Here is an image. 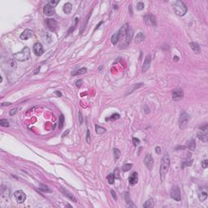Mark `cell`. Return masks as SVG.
<instances>
[{"instance_id": "4316f807", "label": "cell", "mask_w": 208, "mask_h": 208, "mask_svg": "<svg viewBox=\"0 0 208 208\" xmlns=\"http://www.w3.org/2000/svg\"><path fill=\"white\" fill-rule=\"evenodd\" d=\"M87 72V68H80L79 70L76 71L74 72H72V76H77V75H81V74H85Z\"/></svg>"}, {"instance_id": "cb8c5ba5", "label": "cell", "mask_w": 208, "mask_h": 208, "mask_svg": "<svg viewBox=\"0 0 208 208\" xmlns=\"http://www.w3.org/2000/svg\"><path fill=\"white\" fill-rule=\"evenodd\" d=\"M63 10H64V13H66V14H70V12H72V5L70 3H65V4L64 5Z\"/></svg>"}, {"instance_id": "b9f144b4", "label": "cell", "mask_w": 208, "mask_h": 208, "mask_svg": "<svg viewBox=\"0 0 208 208\" xmlns=\"http://www.w3.org/2000/svg\"><path fill=\"white\" fill-rule=\"evenodd\" d=\"M133 145H135V146H137V145H139V144L141 143V141H140L139 139H138V138L133 137Z\"/></svg>"}, {"instance_id": "5bb4252c", "label": "cell", "mask_w": 208, "mask_h": 208, "mask_svg": "<svg viewBox=\"0 0 208 208\" xmlns=\"http://www.w3.org/2000/svg\"><path fill=\"white\" fill-rule=\"evenodd\" d=\"M33 51H34V54H35L37 56H41V55L44 53V50H43L42 46H41V44L39 42L35 43V45L33 46Z\"/></svg>"}, {"instance_id": "2e32d148", "label": "cell", "mask_w": 208, "mask_h": 208, "mask_svg": "<svg viewBox=\"0 0 208 208\" xmlns=\"http://www.w3.org/2000/svg\"><path fill=\"white\" fill-rule=\"evenodd\" d=\"M137 181H138V174H137V172H134L132 173V175L129 176V182L131 185H134L137 183Z\"/></svg>"}, {"instance_id": "ab89813d", "label": "cell", "mask_w": 208, "mask_h": 208, "mask_svg": "<svg viewBox=\"0 0 208 208\" xmlns=\"http://www.w3.org/2000/svg\"><path fill=\"white\" fill-rule=\"evenodd\" d=\"M89 16H90V13L89 14V15L87 16V18L85 19V23L84 22V24H83V25H82V27H81V33H82L83 29H84L85 28V26H86V24H87V22L89 21Z\"/></svg>"}, {"instance_id": "ba28073f", "label": "cell", "mask_w": 208, "mask_h": 208, "mask_svg": "<svg viewBox=\"0 0 208 208\" xmlns=\"http://www.w3.org/2000/svg\"><path fill=\"white\" fill-rule=\"evenodd\" d=\"M184 97V92L181 89H176L172 93V98L174 101H180Z\"/></svg>"}, {"instance_id": "30bf717a", "label": "cell", "mask_w": 208, "mask_h": 208, "mask_svg": "<svg viewBox=\"0 0 208 208\" xmlns=\"http://www.w3.org/2000/svg\"><path fill=\"white\" fill-rule=\"evenodd\" d=\"M14 194H15V197H16V199L17 201V202H19V203H23L25 201V199H26L25 193H24L22 190H20H20H16Z\"/></svg>"}, {"instance_id": "f907efd6", "label": "cell", "mask_w": 208, "mask_h": 208, "mask_svg": "<svg viewBox=\"0 0 208 208\" xmlns=\"http://www.w3.org/2000/svg\"><path fill=\"white\" fill-rule=\"evenodd\" d=\"M102 23H103V21H100V22L98 23V25H97V26H96V28H95V29H94V31H95V30H97V29H98V28H99V26H100V25H102Z\"/></svg>"}, {"instance_id": "836d02e7", "label": "cell", "mask_w": 208, "mask_h": 208, "mask_svg": "<svg viewBox=\"0 0 208 208\" xmlns=\"http://www.w3.org/2000/svg\"><path fill=\"white\" fill-rule=\"evenodd\" d=\"M64 123V117L63 115H61L60 116V120H59V128H60V129H62V128H63Z\"/></svg>"}, {"instance_id": "ee69618b", "label": "cell", "mask_w": 208, "mask_h": 208, "mask_svg": "<svg viewBox=\"0 0 208 208\" xmlns=\"http://www.w3.org/2000/svg\"><path fill=\"white\" fill-rule=\"evenodd\" d=\"M202 167L203 168H206L208 167V160L207 159H205V160H203L202 162Z\"/></svg>"}, {"instance_id": "8fae6325", "label": "cell", "mask_w": 208, "mask_h": 208, "mask_svg": "<svg viewBox=\"0 0 208 208\" xmlns=\"http://www.w3.org/2000/svg\"><path fill=\"white\" fill-rule=\"evenodd\" d=\"M144 164L148 169L151 170L154 166V159L151 154H147L144 159Z\"/></svg>"}, {"instance_id": "4fadbf2b", "label": "cell", "mask_w": 208, "mask_h": 208, "mask_svg": "<svg viewBox=\"0 0 208 208\" xmlns=\"http://www.w3.org/2000/svg\"><path fill=\"white\" fill-rule=\"evenodd\" d=\"M43 13H44L46 16H53V15H55V8H53V7L50 6L49 4L45 5L44 8H43Z\"/></svg>"}, {"instance_id": "d590c367", "label": "cell", "mask_w": 208, "mask_h": 208, "mask_svg": "<svg viewBox=\"0 0 208 208\" xmlns=\"http://www.w3.org/2000/svg\"><path fill=\"white\" fill-rule=\"evenodd\" d=\"M78 22H79V19L77 18H76L75 19V24H74V25H73V27H72V29H69V31H68V34H70L72 32H73V30L76 29V27H77V24H78Z\"/></svg>"}, {"instance_id": "7bdbcfd3", "label": "cell", "mask_w": 208, "mask_h": 208, "mask_svg": "<svg viewBox=\"0 0 208 208\" xmlns=\"http://www.w3.org/2000/svg\"><path fill=\"white\" fill-rule=\"evenodd\" d=\"M86 141H87L88 144H90L91 140H90V135H89V130L87 129V132H86Z\"/></svg>"}, {"instance_id": "44dd1931", "label": "cell", "mask_w": 208, "mask_h": 208, "mask_svg": "<svg viewBox=\"0 0 208 208\" xmlns=\"http://www.w3.org/2000/svg\"><path fill=\"white\" fill-rule=\"evenodd\" d=\"M124 200H125V202L126 203L128 204V206H133V207H136V206L134 205V204L133 203V202H132V200L130 198V195H129V193H128V192H125L124 193Z\"/></svg>"}, {"instance_id": "3957f363", "label": "cell", "mask_w": 208, "mask_h": 208, "mask_svg": "<svg viewBox=\"0 0 208 208\" xmlns=\"http://www.w3.org/2000/svg\"><path fill=\"white\" fill-rule=\"evenodd\" d=\"M174 12L179 16H183L187 12V7L182 1H176L172 4Z\"/></svg>"}, {"instance_id": "9a60e30c", "label": "cell", "mask_w": 208, "mask_h": 208, "mask_svg": "<svg viewBox=\"0 0 208 208\" xmlns=\"http://www.w3.org/2000/svg\"><path fill=\"white\" fill-rule=\"evenodd\" d=\"M33 35V30H31V29H25L24 32L20 34V39H22V40H28L29 38H30V37H32Z\"/></svg>"}, {"instance_id": "74e56055", "label": "cell", "mask_w": 208, "mask_h": 208, "mask_svg": "<svg viewBox=\"0 0 208 208\" xmlns=\"http://www.w3.org/2000/svg\"><path fill=\"white\" fill-rule=\"evenodd\" d=\"M120 117V114L115 113V114H113L112 116H111V117H110V120H117V119H119Z\"/></svg>"}, {"instance_id": "d6986e66", "label": "cell", "mask_w": 208, "mask_h": 208, "mask_svg": "<svg viewBox=\"0 0 208 208\" xmlns=\"http://www.w3.org/2000/svg\"><path fill=\"white\" fill-rule=\"evenodd\" d=\"M189 46L190 48L195 52V53L197 54H198L200 53V51H201V48H200V46L198 44H197V42H194V41H192V42H190L189 43Z\"/></svg>"}, {"instance_id": "484cf974", "label": "cell", "mask_w": 208, "mask_h": 208, "mask_svg": "<svg viewBox=\"0 0 208 208\" xmlns=\"http://www.w3.org/2000/svg\"><path fill=\"white\" fill-rule=\"evenodd\" d=\"M198 198L201 202H203L207 198V193L206 190H201L198 193Z\"/></svg>"}, {"instance_id": "60d3db41", "label": "cell", "mask_w": 208, "mask_h": 208, "mask_svg": "<svg viewBox=\"0 0 208 208\" xmlns=\"http://www.w3.org/2000/svg\"><path fill=\"white\" fill-rule=\"evenodd\" d=\"M60 3V1H59V0H57V1H53V0H50V1H49L48 2V4H49L50 6H51V7H53V8H55V6H56L58 3Z\"/></svg>"}, {"instance_id": "6da1fadb", "label": "cell", "mask_w": 208, "mask_h": 208, "mask_svg": "<svg viewBox=\"0 0 208 208\" xmlns=\"http://www.w3.org/2000/svg\"><path fill=\"white\" fill-rule=\"evenodd\" d=\"M170 168V159L168 153H165L161 159V164H160V179L161 181H164L165 176Z\"/></svg>"}, {"instance_id": "603a6c76", "label": "cell", "mask_w": 208, "mask_h": 208, "mask_svg": "<svg viewBox=\"0 0 208 208\" xmlns=\"http://www.w3.org/2000/svg\"><path fill=\"white\" fill-rule=\"evenodd\" d=\"M142 85H143L142 83H139V84H135V85H132L131 87H130L129 89H128V91H127V93H126V94L128 95V94H129V93H133V91L136 90L137 89L141 87V86H142Z\"/></svg>"}, {"instance_id": "8d00e7d4", "label": "cell", "mask_w": 208, "mask_h": 208, "mask_svg": "<svg viewBox=\"0 0 208 208\" xmlns=\"http://www.w3.org/2000/svg\"><path fill=\"white\" fill-rule=\"evenodd\" d=\"M137 9L139 10V11H141V10L144 9V3L142 2H139L137 3Z\"/></svg>"}, {"instance_id": "c3c4849f", "label": "cell", "mask_w": 208, "mask_h": 208, "mask_svg": "<svg viewBox=\"0 0 208 208\" xmlns=\"http://www.w3.org/2000/svg\"><path fill=\"white\" fill-rule=\"evenodd\" d=\"M17 112V109L15 108V109H12L11 111H10V115L11 116H13V115H15V114Z\"/></svg>"}, {"instance_id": "e0dca14e", "label": "cell", "mask_w": 208, "mask_h": 208, "mask_svg": "<svg viewBox=\"0 0 208 208\" xmlns=\"http://www.w3.org/2000/svg\"><path fill=\"white\" fill-rule=\"evenodd\" d=\"M192 162L193 159H191V154H188V157H187V159L185 161L182 162L181 164V168H185V167H188V166H191L192 165Z\"/></svg>"}, {"instance_id": "816d5d0a", "label": "cell", "mask_w": 208, "mask_h": 208, "mask_svg": "<svg viewBox=\"0 0 208 208\" xmlns=\"http://www.w3.org/2000/svg\"><path fill=\"white\" fill-rule=\"evenodd\" d=\"M55 94H56L57 96H60V97H61V96H62V93H61V92H60V91H55Z\"/></svg>"}, {"instance_id": "4dcf8cb0", "label": "cell", "mask_w": 208, "mask_h": 208, "mask_svg": "<svg viewBox=\"0 0 208 208\" xmlns=\"http://www.w3.org/2000/svg\"><path fill=\"white\" fill-rule=\"evenodd\" d=\"M113 153H114V158H115V160H117V159H119L120 157V150H118L116 148H114L113 149Z\"/></svg>"}, {"instance_id": "f6af8a7d", "label": "cell", "mask_w": 208, "mask_h": 208, "mask_svg": "<svg viewBox=\"0 0 208 208\" xmlns=\"http://www.w3.org/2000/svg\"><path fill=\"white\" fill-rule=\"evenodd\" d=\"M78 118H79V123L81 124L83 123V116L81 115V112H78Z\"/></svg>"}, {"instance_id": "f35d334b", "label": "cell", "mask_w": 208, "mask_h": 208, "mask_svg": "<svg viewBox=\"0 0 208 208\" xmlns=\"http://www.w3.org/2000/svg\"><path fill=\"white\" fill-rule=\"evenodd\" d=\"M113 174H114V176H115V178L120 179V169L118 168H116L115 169V172H114Z\"/></svg>"}, {"instance_id": "52a82bcc", "label": "cell", "mask_w": 208, "mask_h": 208, "mask_svg": "<svg viewBox=\"0 0 208 208\" xmlns=\"http://www.w3.org/2000/svg\"><path fill=\"white\" fill-rule=\"evenodd\" d=\"M144 21L149 26H156L157 25V23H156V19L155 17L153 15H150V14H148V15H145L144 17Z\"/></svg>"}, {"instance_id": "7402d4cb", "label": "cell", "mask_w": 208, "mask_h": 208, "mask_svg": "<svg viewBox=\"0 0 208 208\" xmlns=\"http://www.w3.org/2000/svg\"><path fill=\"white\" fill-rule=\"evenodd\" d=\"M120 39V33H119V32H116L113 34L112 37H111V41H112V43L113 45H116V44H117V42L119 41Z\"/></svg>"}, {"instance_id": "9c48e42d", "label": "cell", "mask_w": 208, "mask_h": 208, "mask_svg": "<svg viewBox=\"0 0 208 208\" xmlns=\"http://www.w3.org/2000/svg\"><path fill=\"white\" fill-rule=\"evenodd\" d=\"M45 22H46V25L47 28L50 31L54 32V31L56 30L58 25H57V22H56V20H54V19H46Z\"/></svg>"}, {"instance_id": "db71d44e", "label": "cell", "mask_w": 208, "mask_h": 208, "mask_svg": "<svg viewBox=\"0 0 208 208\" xmlns=\"http://www.w3.org/2000/svg\"><path fill=\"white\" fill-rule=\"evenodd\" d=\"M68 133H69V129H68V130L67 131V133H64L63 134V137H64V136H66V135H67V134H68Z\"/></svg>"}, {"instance_id": "d6a6232c", "label": "cell", "mask_w": 208, "mask_h": 208, "mask_svg": "<svg viewBox=\"0 0 208 208\" xmlns=\"http://www.w3.org/2000/svg\"><path fill=\"white\" fill-rule=\"evenodd\" d=\"M132 167H133V165H132L131 164H124L122 166V172H126L128 171H129V170L132 168Z\"/></svg>"}, {"instance_id": "d4e9b609", "label": "cell", "mask_w": 208, "mask_h": 208, "mask_svg": "<svg viewBox=\"0 0 208 208\" xmlns=\"http://www.w3.org/2000/svg\"><path fill=\"white\" fill-rule=\"evenodd\" d=\"M145 39V35H144V33L142 32H139L137 34V36L136 37H135V42L136 43H140L143 40Z\"/></svg>"}, {"instance_id": "e575fe53", "label": "cell", "mask_w": 208, "mask_h": 208, "mask_svg": "<svg viewBox=\"0 0 208 208\" xmlns=\"http://www.w3.org/2000/svg\"><path fill=\"white\" fill-rule=\"evenodd\" d=\"M0 125L3 127H8L9 126V123L8 121L5 120V119H2L0 120Z\"/></svg>"}, {"instance_id": "5b68a950", "label": "cell", "mask_w": 208, "mask_h": 208, "mask_svg": "<svg viewBox=\"0 0 208 208\" xmlns=\"http://www.w3.org/2000/svg\"><path fill=\"white\" fill-rule=\"evenodd\" d=\"M190 120V115H189L187 112H183L179 119V127L181 129H185L189 121Z\"/></svg>"}, {"instance_id": "681fc988", "label": "cell", "mask_w": 208, "mask_h": 208, "mask_svg": "<svg viewBox=\"0 0 208 208\" xmlns=\"http://www.w3.org/2000/svg\"><path fill=\"white\" fill-rule=\"evenodd\" d=\"M155 152H157V154H160L161 153V148L159 146H157L155 148Z\"/></svg>"}, {"instance_id": "ffe728a7", "label": "cell", "mask_w": 208, "mask_h": 208, "mask_svg": "<svg viewBox=\"0 0 208 208\" xmlns=\"http://www.w3.org/2000/svg\"><path fill=\"white\" fill-rule=\"evenodd\" d=\"M133 31L132 29L129 28V30H128V32L126 33V36H125V39H126V44L129 45L131 41H132V38H133Z\"/></svg>"}, {"instance_id": "7dc6e473", "label": "cell", "mask_w": 208, "mask_h": 208, "mask_svg": "<svg viewBox=\"0 0 208 208\" xmlns=\"http://www.w3.org/2000/svg\"><path fill=\"white\" fill-rule=\"evenodd\" d=\"M111 193H112V197H113V199H114V200H117L116 193V192L114 191L113 189H112V190H111Z\"/></svg>"}, {"instance_id": "7c38bea8", "label": "cell", "mask_w": 208, "mask_h": 208, "mask_svg": "<svg viewBox=\"0 0 208 208\" xmlns=\"http://www.w3.org/2000/svg\"><path fill=\"white\" fill-rule=\"evenodd\" d=\"M150 63H151V55H146V57H145V60H144V63H143V65H142V68H141L142 72H145L149 68H150Z\"/></svg>"}, {"instance_id": "1f68e13d", "label": "cell", "mask_w": 208, "mask_h": 208, "mask_svg": "<svg viewBox=\"0 0 208 208\" xmlns=\"http://www.w3.org/2000/svg\"><path fill=\"white\" fill-rule=\"evenodd\" d=\"M95 129H96V133L98 134H103L106 132V129H104V128L99 126V125H96Z\"/></svg>"}, {"instance_id": "f1b7e54d", "label": "cell", "mask_w": 208, "mask_h": 208, "mask_svg": "<svg viewBox=\"0 0 208 208\" xmlns=\"http://www.w3.org/2000/svg\"><path fill=\"white\" fill-rule=\"evenodd\" d=\"M188 148L190 150H194L195 148H196V143H195V141L193 139H191L189 142H188Z\"/></svg>"}, {"instance_id": "bcb514c9", "label": "cell", "mask_w": 208, "mask_h": 208, "mask_svg": "<svg viewBox=\"0 0 208 208\" xmlns=\"http://www.w3.org/2000/svg\"><path fill=\"white\" fill-rule=\"evenodd\" d=\"M82 83H83V81H82V80H78V81H76V86H77V87H78V88H80L81 86V85H82Z\"/></svg>"}, {"instance_id": "277c9868", "label": "cell", "mask_w": 208, "mask_h": 208, "mask_svg": "<svg viewBox=\"0 0 208 208\" xmlns=\"http://www.w3.org/2000/svg\"><path fill=\"white\" fill-rule=\"evenodd\" d=\"M197 137L199 140L204 141V142H206L207 138H208V125H207V124H204L203 126L199 128V131L197 132Z\"/></svg>"}, {"instance_id": "ac0fdd59", "label": "cell", "mask_w": 208, "mask_h": 208, "mask_svg": "<svg viewBox=\"0 0 208 208\" xmlns=\"http://www.w3.org/2000/svg\"><path fill=\"white\" fill-rule=\"evenodd\" d=\"M61 192L64 193V196L65 197H67L68 199H70V200H72V202H77V199H76V197L73 196V194H72V193H69L68 191H67V190H64V189H61Z\"/></svg>"}, {"instance_id": "8992f818", "label": "cell", "mask_w": 208, "mask_h": 208, "mask_svg": "<svg viewBox=\"0 0 208 208\" xmlns=\"http://www.w3.org/2000/svg\"><path fill=\"white\" fill-rule=\"evenodd\" d=\"M170 196L172 199H174L177 202H180L181 200V191L177 185H173L170 191Z\"/></svg>"}, {"instance_id": "f546056e", "label": "cell", "mask_w": 208, "mask_h": 208, "mask_svg": "<svg viewBox=\"0 0 208 208\" xmlns=\"http://www.w3.org/2000/svg\"><path fill=\"white\" fill-rule=\"evenodd\" d=\"M115 176H114V174H112V173H110V174L107 176V181H108V183L110 184V185H113L114 183H115Z\"/></svg>"}, {"instance_id": "7a4b0ae2", "label": "cell", "mask_w": 208, "mask_h": 208, "mask_svg": "<svg viewBox=\"0 0 208 208\" xmlns=\"http://www.w3.org/2000/svg\"><path fill=\"white\" fill-rule=\"evenodd\" d=\"M13 58L15 59L16 60L20 61V62H24V61L28 60L30 58V49L28 46L24 47V49L21 51L14 54Z\"/></svg>"}, {"instance_id": "f5cc1de1", "label": "cell", "mask_w": 208, "mask_h": 208, "mask_svg": "<svg viewBox=\"0 0 208 208\" xmlns=\"http://www.w3.org/2000/svg\"><path fill=\"white\" fill-rule=\"evenodd\" d=\"M8 106V105H11V103L10 102H3L2 104H1V107H3V106Z\"/></svg>"}, {"instance_id": "83f0119b", "label": "cell", "mask_w": 208, "mask_h": 208, "mask_svg": "<svg viewBox=\"0 0 208 208\" xmlns=\"http://www.w3.org/2000/svg\"><path fill=\"white\" fill-rule=\"evenodd\" d=\"M153 206H154V200H153V198L148 199L143 205V207H145V208H151Z\"/></svg>"}]
</instances>
